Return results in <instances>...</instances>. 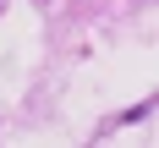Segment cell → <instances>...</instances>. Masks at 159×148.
I'll return each mask as SVG.
<instances>
[{
    "instance_id": "obj_1",
    "label": "cell",
    "mask_w": 159,
    "mask_h": 148,
    "mask_svg": "<svg viewBox=\"0 0 159 148\" xmlns=\"http://www.w3.org/2000/svg\"><path fill=\"white\" fill-rule=\"evenodd\" d=\"M0 6H6V0H0Z\"/></svg>"
}]
</instances>
